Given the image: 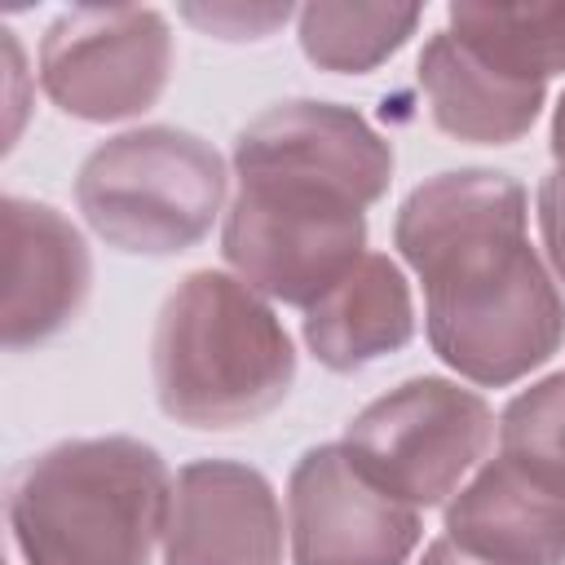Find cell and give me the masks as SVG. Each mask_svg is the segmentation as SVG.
Here are the masks:
<instances>
[{
	"instance_id": "obj_15",
	"label": "cell",
	"mask_w": 565,
	"mask_h": 565,
	"mask_svg": "<svg viewBox=\"0 0 565 565\" xmlns=\"http://www.w3.org/2000/svg\"><path fill=\"white\" fill-rule=\"evenodd\" d=\"M419 26L415 4H305L300 49L335 75H366L393 57Z\"/></svg>"
},
{
	"instance_id": "obj_19",
	"label": "cell",
	"mask_w": 565,
	"mask_h": 565,
	"mask_svg": "<svg viewBox=\"0 0 565 565\" xmlns=\"http://www.w3.org/2000/svg\"><path fill=\"white\" fill-rule=\"evenodd\" d=\"M419 565H481V561L463 556L450 539H437V543H428V552H424V561H419Z\"/></svg>"
},
{
	"instance_id": "obj_17",
	"label": "cell",
	"mask_w": 565,
	"mask_h": 565,
	"mask_svg": "<svg viewBox=\"0 0 565 565\" xmlns=\"http://www.w3.org/2000/svg\"><path fill=\"white\" fill-rule=\"evenodd\" d=\"M185 22L221 35V40H260L291 18L287 4H185Z\"/></svg>"
},
{
	"instance_id": "obj_10",
	"label": "cell",
	"mask_w": 565,
	"mask_h": 565,
	"mask_svg": "<svg viewBox=\"0 0 565 565\" xmlns=\"http://www.w3.org/2000/svg\"><path fill=\"white\" fill-rule=\"evenodd\" d=\"M4 230V349H31L62 327L88 300L93 260L79 230L49 203L9 194L0 203Z\"/></svg>"
},
{
	"instance_id": "obj_9",
	"label": "cell",
	"mask_w": 565,
	"mask_h": 565,
	"mask_svg": "<svg viewBox=\"0 0 565 565\" xmlns=\"http://www.w3.org/2000/svg\"><path fill=\"white\" fill-rule=\"evenodd\" d=\"M163 565H282V512L265 472L194 459L172 481Z\"/></svg>"
},
{
	"instance_id": "obj_8",
	"label": "cell",
	"mask_w": 565,
	"mask_h": 565,
	"mask_svg": "<svg viewBox=\"0 0 565 565\" xmlns=\"http://www.w3.org/2000/svg\"><path fill=\"white\" fill-rule=\"evenodd\" d=\"M296 565H406L419 512L358 472L344 446H313L287 481Z\"/></svg>"
},
{
	"instance_id": "obj_13",
	"label": "cell",
	"mask_w": 565,
	"mask_h": 565,
	"mask_svg": "<svg viewBox=\"0 0 565 565\" xmlns=\"http://www.w3.org/2000/svg\"><path fill=\"white\" fill-rule=\"evenodd\" d=\"M419 88L428 97L433 124L446 137L477 141V146H508L525 137L543 110L547 84H525L499 75L450 31H437L419 53Z\"/></svg>"
},
{
	"instance_id": "obj_7",
	"label": "cell",
	"mask_w": 565,
	"mask_h": 565,
	"mask_svg": "<svg viewBox=\"0 0 565 565\" xmlns=\"http://www.w3.org/2000/svg\"><path fill=\"white\" fill-rule=\"evenodd\" d=\"M172 71V31L159 9H66L40 40V84L75 119L110 124L159 102Z\"/></svg>"
},
{
	"instance_id": "obj_12",
	"label": "cell",
	"mask_w": 565,
	"mask_h": 565,
	"mask_svg": "<svg viewBox=\"0 0 565 565\" xmlns=\"http://www.w3.org/2000/svg\"><path fill=\"white\" fill-rule=\"evenodd\" d=\"M305 344L327 371H358L397 353L415 335V305L402 269L366 252L327 296L305 309Z\"/></svg>"
},
{
	"instance_id": "obj_3",
	"label": "cell",
	"mask_w": 565,
	"mask_h": 565,
	"mask_svg": "<svg viewBox=\"0 0 565 565\" xmlns=\"http://www.w3.org/2000/svg\"><path fill=\"white\" fill-rule=\"evenodd\" d=\"M172 477L137 437H75L26 459L9 486L22 565H150Z\"/></svg>"
},
{
	"instance_id": "obj_20",
	"label": "cell",
	"mask_w": 565,
	"mask_h": 565,
	"mask_svg": "<svg viewBox=\"0 0 565 565\" xmlns=\"http://www.w3.org/2000/svg\"><path fill=\"white\" fill-rule=\"evenodd\" d=\"M552 154H556V163H565V93H561L556 115H552Z\"/></svg>"
},
{
	"instance_id": "obj_6",
	"label": "cell",
	"mask_w": 565,
	"mask_h": 565,
	"mask_svg": "<svg viewBox=\"0 0 565 565\" xmlns=\"http://www.w3.org/2000/svg\"><path fill=\"white\" fill-rule=\"evenodd\" d=\"M494 415L481 393L419 375L362 406L344 428V455L366 481L406 508H437L486 459Z\"/></svg>"
},
{
	"instance_id": "obj_18",
	"label": "cell",
	"mask_w": 565,
	"mask_h": 565,
	"mask_svg": "<svg viewBox=\"0 0 565 565\" xmlns=\"http://www.w3.org/2000/svg\"><path fill=\"white\" fill-rule=\"evenodd\" d=\"M539 230L556 282L565 287V163H556L539 185Z\"/></svg>"
},
{
	"instance_id": "obj_1",
	"label": "cell",
	"mask_w": 565,
	"mask_h": 565,
	"mask_svg": "<svg viewBox=\"0 0 565 565\" xmlns=\"http://www.w3.org/2000/svg\"><path fill=\"white\" fill-rule=\"evenodd\" d=\"M521 181L459 168L415 185L393 238L424 282L433 353L481 388L543 366L565 340V300L530 247Z\"/></svg>"
},
{
	"instance_id": "obj_4",
	"label": "cell",
	"mask_w": 565,
	"mask_h": 565,
	"mask_svg": "<svg viewBox=\"0 0 565 565\" xmlns=\"http://www.w3.org/2000/svg\"><path fill=\"white\" fill-rule=\"evenodd\" d=\"M150 366L168 419L234 428L269 415L287 397L296 349L274 309L243 278L194 269L159 309Z\"/></svg>"
},
{
	"instance_id": "obj_11",
	"label": "cell",
	"mask_w": 565,
	"mask_h": 565,
	"mask_svg": "<svg viewBox=\"0 0 565 565\" xmlns=\"http://www.w3.org/2000/svg\"><path fill=\"white\" fill-rule=\"evenodd\" d=\"M446 539L481 565H565V499L490 459L446 503Z\"/></svg>"
},
{
	"instance_id": "obj_5",
	"label": "cell",
	"mask_w": 565,
	"mask_h": 565,
	"mask_svg": "<svg viewBox=\"0 0 565 565\" xmlns=\"http://www.w3.org/2000/svg\"><path fill=\"white\" fill-rule=\"evenodd\" d=\"M75 203L110 247L172 256L194 247L221 216L225 163L185 128H132L106 137L79 163Z\"/></svg>"
},
{
	"instance_id": "obj_14",
	"label": "cell",
	"mask_w": 565,
	"mask_h": 565,
	"mask_svg": "<svg viewBox=\"0 0 565 565\" xmlns=\"http://www.w3.org/2000/svg\"><path fill=\"white\" fill-rule=\"evenodd\" d=\"M446 31L499 75L547 84L565 71V4H450Z\"/></svg>"
},
{
	"instance_id": "obj_2",
	"label": "cell",
	"mask_w": 565,
	"mask_h": 565,
	"mask_svg": "<svg viewBox=\"0 0 565 565\" xmlns=\"http://www.w3.org/2000/svg\"><path fill=\"white\" fill-rule=\"evenodd\" d=\"M234 172L225 260L252 291L309 309L366 256V207L393 181V146L349 106L282 102L234 137Z\"/></svg>"
},
{
	"instance_id": "obj_16",
	"label": "cell",
	"mask_w": 565,
	"mask_h": 565,
	"mask_svg": "<svg viewBox=\"0 0 565 565\" xmlns=\"http://www.w3.org/2000/svg\"><path fill=\"white\" fill-rule=\"evenodd\" d=\"M499 459L565 499V375H547L503 406Z\"/></svg>"
}]
</instances>
